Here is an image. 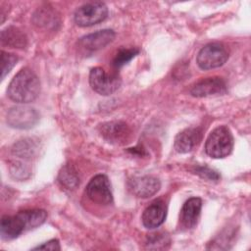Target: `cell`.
I'll return each instance as SVG.
<instances>
[{
	"mask_svg": "<svg viewBox=\"0 0 251 251\" xmlns=\"http://www.w3.org/2000/svg\"><path fill=\"white\" fill-rule=\"evenodd\" d=\"M38 15H34V22L38 25H49L51 22L56 21V17L50 10H38Z\"/></svg>",
	"mask_w": 251,
	"mask_h": 251,
	"instance_id": "obj_24",
	"label": "cell"
},
{
	"mask_svg": "<svg viewBox=\"0 0 251 251\" xmlns=\"http://www.w3.org/2000/svg\"><path fill=\"white\" fill-rule=\"evenodd\" d=\"M27 231L25 220L21 212L14 216H3L0 225V234L4 240H12Z\"/></svg>",
	"mask_w": 251,
	"mask_h": 251,
	"instance_id": "obj_14",
	"label": "cell"
},
{
	"mask_svg": "<svg viewBox=\"0 0 251 251\" xmlns=\"http://www.w3.org/2000/svg\"><path fill=\"white\" fill-rule=\"evenodd\" d=\"M129 191L139 198H148L156 194L161 186L160 180L152 176H133L127 181Z\"/></svg>",
	"mask_w": 251,
	"mask_h": 251,
	"instance_id": "obj_11",
	"label": "cell"
},
{
	"mask_svg": "<svg viewBox=\"0 0 251 251\" xmlns=\"http://www.w3.org/2000/svg\"><path fill=\"white\" fill-rule=\"evenodd\" d=\"M37 149L38 147L36 143L31 138H25L14 145L12 152L15 156L19 158L29 159L35 156Z\"/></svg>",
	"mask_w": 251,
	"mask_h": 251,
	"instance_id": "obj_18",
	"label": "cell"
},
{
	"mask_svg": "<svg viewBox=\"0 0 251 251\" xmlns=\"http://www.w3.org/2000/svg\"><path fill=\"white\" fill-rule=\"evenodd\" d=\"M202 208V200L199 197H191L186 200L180 210V222L185 228H193L199 220Z\"/></svg>",
	"mask_w": 251,
	"mask_h": 251,
	"instance_id": "obj_15",
	"label": "cell"
},
{
	"mask_svg": "<svg viewBox=\"0 0 251 251\" xmlns=\"http://www.w3.org/2000/svg\"><path fill=\"white\" fill-rule=\"evenodd\" d=\"M170 243V238L165 233H155L148 237L146 244L150 249L166 248V244Z\"/></svg>",
	"mask_w": 251,
	"mask_h": 251,
	"instance_id": "obj_22",
	"label": "cell"
},
{
	"mask_svg": "<svg viewBox=\"0 0 251 251\" xmlns=\"http://www.w3.org/2000/svg\"><path fill=\"white\" fill-rule=\"evenodd\" d=\"M99 130L108 142L117 145L127 143L131 136V130L128 126L121 121L104 123L100 126Z\"/></svg>",
	"mask_w": 251,
	"mask_h": 251,
	"instance_id": "obj_9",
	"label": "cell"
},
{
	"mask_svg": "<svg viewBox=\"0 0 251 251\" xmlns=\"http://www.w3.org/2000/svg\"><path fill=\"white\" fill-rule=\"evenodd\" d=\"M193 172L196 175H198L200 177L207 180H211V181H217L221 177L216 171L210 169L207 166H197L193 169Z\"/></svg>",
	"mask_w": 251,
	"mask_h": 251,
	"instance_id": "obj_23",
	"label": "cell"
},
{
	"mask_svg": "<svg viewBox=\"0 0 251 251\" xmlns=\"http://www.w3.org/2000/svg\"><path fill=\"white\" fill-rule=\"evenodd\" d=\"M33 250H61V246L58 239H51L41 245L34 247Z\"/></svg>",
	"mask_w": 251,
	"mask_h": 251,
	"instance_id": "obj_25",
	"label": "cell"
},
{
	"mask_svg": "<svg viewBox=\"0 0 251 251\" xmlns=\"http://www.w3.org/2000/svg\"><path fill=\"white\" fill-rule=\"evenodd\" d=\"M202 136L203 130L201 127H187L177 133L175 138L174 147L178 153H188L200 143Z\"/></svg>",
	"mask_w": 251,
	"mask_h": 251,
	"instance_id": "obj_13",
	"label": "cell"
},
{
	"mask_svg": "<svg viewBox=\"0 0 251 251\" xmlns=\"http://www.w3.org/2000/svg\"><path fill=\"white\" fill-rule=\"evenodd\" d=\"M59 183L68 190H75L79 184V177L74 166L68 164L62 167L58 175Z\"/></svg>",
	"mask_w": 251,
	"mask_h": 251,
	"instance_id": "obj_17",
	"label": "cell"
},
{
	"mask_svg": "<svg viewBox=\"0 0 251 251\" xmlns=\"http://www.w3.org/2000/svg\"><path fill=\"white\" fill-rule=\"evenodd\" d=\"M115 38L113 29H101L79 38L77 45L78 49L83 54H92L110 44Z\"/></svg>",
	"mask_w": 251,
	"mask_h": 251,
	"instance_id": "obj_8",
	"label": "cell"
},
{
	"mask_svg": "<svg viewBox=\"0 0 251 251\" xmlns=\"http://www.w3.org/2000/svg\"><path fill=\"white\" fill-rule=\"evenodd\" d=\"M88 198L99 205H109L113 202V194L109 178L105 175L93 176L85 188Z\"/></svg>",
	"mask_w": 251,
	"mask_h": 251,
	"instance_id": "obj_6",
	"label": "cell"
},
{
	"mask_svg": "<svg viewBox=\"0 0 251 251\" xmlns=\"http://www.w3.org/2000/svg\"><path fill=\"white\" fill-rule=\"evenodd\" d=\"M39 115L34 108L28 106H15L7 113V123L19 129H27L38 122Z\"/></svg>",
	"mask_w": 251,
	"mask_h": 251,
	"instance_id": "obj_7",
	"label": "cell"
},
{
	"mask_svg": "<svg viewBox=\"0 0 251 251\" xmlns=\"http://www.w3.org/2000/svg\"><path fill=\"white\" fill-rule=\"evenodd\" d=\"M228 59L226 47L219 42L206 44L198 52L196 57L197 65L202 70H212L222 67Z\"/></svg>",
	"mask_w": 251,
	"mask_h": 251,
	"instance_id": "obj_3",
	"label": "cell"
},
{
	"mask_svg": "<svg viewBox=\"0 0 251 251\" xmlns=\"http://www.w3.org/2000/svg\"><path fill=\"white\" fill-rule=\"evenodd\" d=\"M11 175L17 179H25L30 175V168L23 162H14L10 167Z\"/></svg>",
	"mask_w": 251,
	"mask_h": 251,
	"instance_id": "obj_21",
	"label": "cell"
},
{
	"mask_svg": "<svg viewBox=\"0 0 251 251\" xmlns=\"http://www.w3.org/2000/svg\"><path fill=\"white\" fill-rule=\"evenodd\" d=\"M18 62V57L14 54L1 51V79H3L10 71L14 68V66Z\"/></svg>",
	"mask_w": 251,
	"mask_h": 251,
	"instance_id": "obj_20",
	"label": "cell"
},
{
	"mask_svg": "<svg viewBox=\"0 0 251 251\" xmlns=\"http://www.w3.org/2000/svg\"><path fill=\"white\" fill-rule=\"evenodd\" d=\"M108 16V8L101 1L88 2L78 7L74 15L75 24L79 26H91L103 22Z\"/></svg>",
	"mask_w": 251,
	"mask_h": 251,
	"instance_id": "obj_4",
	"label": "cell"
},
{
	"mask_svg": "<svg viewBox=\"0 0 251 251\" xmlns=\"http://www.w3.org/2000/svg\"><path fill=\"white\" fill-rule=\"evenodd\" d=\"M233 148V136L230 129L226 126H220L211 131L206 143L205 152L215 159L228 156Z\"/></svg>",
	"mask_w": 251,
	"mask_h": 251,
	"instance_id": "obj_2",
	"label": "cell"
},
{
	"mask_svg": "<svg viewBox=\"0 0 251 251\" xmlns=\"http://www.w3.org/2000/svg\"><path fill=\"white\" fill-rule=\"evenodd\" d=\"M26 42L25 34L19 27L10 25L1 31V44L3 46L23 49L26 46Z\"/></svg>",
	"mask_w": 251,
	"mask_h": 251,
	"instance_id": "obj_16",
	"label": "cell"
},
{
	"mask_svg": "<svg viewBox=\"0 0 251 251\" xmlns=\"http://www.w3.org/2000/svg\"><path fill=\"white\" fill-rule=\"evenodd\" d=\"M39 78L28 68H23L13 77L7 88L8 97L20 104L34 101L39 95Z\"/></svg>",
	"mask_w": 251,
	"mask_h": 251,
	"instance_id": "obj_1",
	"label": "cell"
},
{
	"mask_svg": "<svg viewBox=\"0 0 251 251\" xmlns=\"http://www.w3.org/2000/svg\"><path fill=\"white\" fill-rule=\"evenodd\" d=\"M122 80L116 74H108L101 67L92 68L89 73V84L100 95L108 96L116 92L121 86Z\"/></svg>",
	"mask_w": 251,
	"mask_h": 251,
	"instance_id": "obj_5",
	"label": "cell"
},
{
	"mask_svg": "<svg viewBox=\"0 0 251 251\" xmlns=\"http://www.w3.org/2000/svg\"><path fill=\"white\" fill-rule=\"evenodd\" d=\"M139 50L137 48H121L116 53L112 65L115 69H121L123 66L131 61L137 54Z\"/></svg>",
	"mask_w": 251,
	"mask_h": 251,
	"instance_id": "obj_19",
	"label": "cell"
},
{
	"mask_svg": "<svg viewBox=\"0 0 251 251\" xmlns=\"http://www.w3.org/2000/svg\"><path fill=\"white\" fill-rule=\"evenodd\" d=\"M227 87L226 81L219 76L206 77L196 83L190 89V94L194 97H209L214 95H223L226 93Z\"/></svg>",
	"mask_w": 251,
	"mask_h": 251,
	"instance_id": "obj_10",
	"label": "cell"
},
{
	"mask_svg": "<svg viewBox=\"0 0 251 251\" xmlns=\"http://www.w3.org/2000/svg\"><path fill=\"white\" fill-rule=\"evenodd\" d=\"M167 204L163 199H156L143 211L141 221L146 228L159 227L166 219Z\"/></svg>",
	"mask_w": 251,
	"mask_h": 251,
	"instance_id": "obj_12",
	"label": "cell"
}]
</instances>
